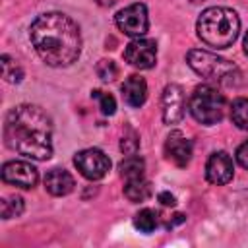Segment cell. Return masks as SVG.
Returning a JSON list of instances; mask_svg holds the SVG:
<instances>
[{"label": "cell", "mask_w": 248, "mask_h": 248, "mask_svg": "<svg viewBox=\"0 0 248 248\" xmlns=\"http://www.w3.org/2000/svg\"><path fill=\"white\" fill-rule=\"evenodd\" d=\"M186 60H188V66L196 74H200L202 78L211 79V81L234 83L236 78L240 76L238 74V68L232 62H229V60H225V58H221V56H217L213 52L202 50V48L188 50Z\"/></svg>", "instance_id": "obj_5"}, {"label": "cell", "mask_w": 248, "mask_h": 248, "mask_svg": "<svg viewBox=\"0 0 248 248\" xmlns=\"http://www.w3.org/2000/svg\"><path fill=\"white\" fill-rule=\"evenodd\" d=\"M198 37L213 48H227L231 46L240 31V19L234 10L225 6H211L205 8L196 23Z\"/></svg>", "instance_id": "obj_3"}, {"label": "cell", "mask_w": 248, "mask_h": 248, "mask_svg": "<svg viewBox=\"0 0 248 248\" xmlns=\"http://www.w3.org/2000/svg\"><path fill=\"white\" fill-rule=\"evenodd\" d=\"M122 97L126 101V105L138 108L145 103L147 99V83L141 76H130L126 78V81L122 83Z\"/></svg>", "instance_id": "obj_14"}, {"label": "cell", "mask_w": 248, "mask_h": 248, "mask_svg": "<svg viewBox=\"0 0 248 248\" xmlns=\"http://www.w3.org/2000/svg\"><path fill=\"white\" fill-rule=\"evenodd\" d=\"M2 68H4V78H6V81H12V83L21 81L23 72H21V68H19L8 54L2 56Z\"/></svg>", "instance_id": "obj_20"}, {"label": "cell", "mask_w": 248, "mask_h": 248, "mask_svg": "<svg viewBox=\"0 0 248 248\" xmlns=\"http://www.w3.org/2000/svg\"><path fill=\"white\" fill-rule=\"evenodd\" d=\"M232 172H234V165L227 151H215L209 155V159L205 163V178L211 184L223 186V184L231 182Z\"/></svg>", "instance_id": "obj_11"}, {"label": "cell", "mask_w": 248, "mask_h": 248, "mask_svg": "<svg viewBox=\"0 0 248 248\" xmlns=\"http://www.w3.org/2000/svg\"><path fill=\"white\" fill-rule=\"evenodd\" d=\"M114 21H116V27L120 31H124L126 35H130V37H141L147 31V27H149L147 8L141 2L130 4V6H126L124 10H120L114 16Z\"/></svg>", "instance_id": "obj_7"}, {"label": "cell", "mask_w": 248, "mask_h": 248, "mask_svg": "<svg viewBox=\"0 0 248 248\" xmlns=\"http://www.w3.org/2000/svg\"><path fill=\"white\" fill-rule=\"evenodd\" d=\"M244 52H246V56H248V33H246V37H244Z\"/></svg>", "instance_id": "obj_26"}, {"label": "cell", "mask_w": 248, "mask_h": 248, "mask_svg": "<svg viewBox=\"0 0 248 248\" xmlns=\"http://www.w3.org/2000/svg\"><path fill=\"white\" fill-rule=\"evenodd\" d=\"M231 120L236 128L240 130H248V99L246 97H238L232 101L231 105Z\"/></svg>", "instance_id": "obj_17"}, {"label": "cell", "mask_w": 248, "mask_h": 248, "mask_svg": "<svg viewBox=\"0 0 248 248\" xmlns=\"http://www.w3.org/2000/svg\"><path fill=\"white\" fill-rule=\"evenodd\" d=\"M4 140L12 151L45 161L52 155V120L37 105H17L6 114Z\"/></svg>", "instance_id": "obj_2"}, {"label": "cell", "mask_w": 248, "mask_h": 248, "mask_svg": "<svg viewBox=\"0 0 248 248\" xmlns=\"http://www.w3.org/2000/svg\"><path fill=\"white\" fill-rule=\"evenodd\" d=\"M149 194H151V186H149V182H147L143 176L126 180L124 196H126L130 202H134V203H136V202H143V200L149 198Z\"/></svg>", "instance_id": "obj_15"}, {"label": "cell", "mask_w": 248, "mask_h": 248, "mask_svg": "<svg viewBox=\"0 0 248 248\" xmlns=\"http://www.w3.org/2000/svg\"><path fill=\"white\" fill-rule=\"evenodd\" d=\"M91 95L99 101V108H101L103 114H114V110H116V101H114V97H112L110 93H105V91H101V89H93Z\"/></svg>", "instance_id": "obj_21"}, {"label": "cell", "mask_w": 248, "mask_h": 248, "mask_svg": "<svg viewBox=\"0 0 248 248\" xmlns=\"http://www.w3.org/2000/svg\"><path fill=\"white\" fill-rule=\"evenodd\" d=\"M29 39L41 60L52 68L72 66L81 52L79 25L62 12L37 16L29 27Z\"/></svg>", "instance_id": "obj_1"}, {"label": "cell", "mask_w": 248, "mask_h": 248, "mask_svg": "<svg viewBox=\"0 0 248 248\" xmlns=\"http://www.w3.org/2000/svg\"><path fill=\"white\" fill-rule=\"evenodd\" d=\"M190 2H202V0H190Z\"/></svg>", "instance_id": "obj_27"}, {"label": "cell", "mask_w": 248, "mask_h": 248, "mask_svg": "<svg viewBox=\"0 0 248 248\" xmlns=\"http://www.w3.org/2000/svg\"><path fill=\"white\" fill-rule=\"evenodd\" d=\"M124 58L130 62L134 68L147 70L153 68L157 62V45L151 39H134L126 45L124 48Z\"/></svg>", "instance_id": "obj_9"}, {"label": "cell", "mask_w": 248, "mask_h": 248, "mask_svg": "<svg viewBox=\"0 0 248 248\" xmlns=\"http://www.w3.org/2000/svg\"><path fill=\"white\" fill-rule=\"evenodd\" d=\"M138 138L132 134L130 138H122V143H120V147H122V151L126 153V155H134L136 151H138Z\"/></svg>", "instance_id": "obj_23"}, {"label": "cell", "mask_w": 248, "mask_h": 248, "mask_svg": "<svg viewBox=\"0 0 248 248\" xmlns=\"http://www.w3.org/2000/svg\"><path fill=\"white\" fill-rule=\"evenodd\" d=\"M165 155L176 167H186L190 163V159H192V141L180 130H174V132H170L167 136Z\"/></svg>", "instance_id": "obj_12"}, {"label": "cell", "mask_w": 248, "mask_h": 248, "mask_svg": "<svg viewBox=\"0 0 248 248\" xmlns=\"http://www.w3.org/2000/svg\"><path fill=\"white\" fill-rule=\"evenodd\" d=\"M236 161L240 167L248 169V141H244L238 149H236Z\"/></svg>", "instance_id": "obj_24"}, {"label": "cell", "mask_w": 248, "mask_h": 248, "mask_svg": "<svg viewBox=\"0 0 248 248\" xmlns=\"http://www.w3.org/2000/svg\"><path fill=\"white\" fill-rule=\"evenodd\" d=\"M95 70H97V76L103 81H112L116 78V74H118V68H116V64L112 60H99Z\"/></svg>", "instance_id": "obj_22"}, {"label": "cell", "mask_w": 248, "mask_h": 248, "mask_svg": "<svg viewBox=\"0 0 248 248\" xmlns=\"http://www.w3.org/2000/svg\"><path fill=\"white\" fill-rule=\"evenodd\" d=\"M157 225H159V219H157V213L153 209L145 207V209L138 211L134 217V227L141 232H153L157 229Z\"/></svg>", "instance_id": "obj_18"}, {"label": "cell", "mask_w": 248, "mask_h": 248, "mask_svg": "<svg viewBox=\"0 0 248 248\" xmlns=\"http://www.w3.org/2000/svg\"><path fill=\"white\" fill-rule=\"evenodd\" d=\"M184 112H186V97H184L182 87L176 83H169L161 95L163 122L165 124H176L184 118Z\"/></svg>", "instance_id": "obj_8"}, {"label": "cell", "mask_w": 248, "mask_h": 248, "mask_svg": "<svg viewBox=\"0 0 248 248\" xmlns=\"http://www.w3.org/2000/svg\"><path fill=\"white\" fill-rule=\"evenodd\" d=\"M118 169H120V174H122L126 180H130V178H140V176H143L145 163H143V159H141L140 155L134 153V155L124 157V159L120 161Z\"/></svg>", "instance_id": "obj_16"}, {"label": "cell", "mask_w": 248, "mask_h": 248, "mask_svg": "<svg viewBox=\"0 0 248 248\" xmlns=\"http://www.w3.org/2000/svg\"><path fill=\"white\" fill-rule=\"evenodd\" d=\"M2 180L12 184V186L29 190V188H33L37 184L39 172L27 161H8L2 167Z\"/></svg>", "instance_id": "obj_10"}, {"label": "cell", "mask_w": 248, "mask_h": 248, "mask_svg": "<svg viewBox=\"0 0 248 248\" xmlns=\"http://www.w3.org/2000/svg\"><path fill=\"white\" fill-rule=\"evenodd\" d=\"M76 182H74V176L66 170V169H50L46 174H45V190L50 194V196H66L74 190Z\"/></svg>", "instance_id": "obj_13"}, {"label": "cell", "mask_w": 248, "mask_h": 248, "mask_svg": "<svg viewBox=\"0 0 248 248\" xmlns=\"http://www.w3.org/2000/svg\"><path fill=\"white\" fill-rule=\"evenodd\" d=\"M225 95L211 83H202L198 85L188 101V108L190 114L203 126H213L217 122H221L223 114H225Z\"/></svg>", "instance_id": "obj_4"}, {"label": "cell", "mask_w": 248, "mask_h": 248, "mask_svg": "<svg viewBox=\"0 0 248 248\" xmlns=\"http://www.w3.org/2000/svg\"><path fill=\"white\" fill-rule=\"evenodd\" d=\"M0 211L2 219H12L23 213V200L19 196H6L0 202Z\"/></svg>", "instance_id": "obj_19"}, {"label": "cell", "mask_w": 248, "mask_h": 248, "mask_svg": "<svg viewBox=\"0 0 248 248\" xmlns=\"http://www.w3.org/2000/svg\"><path fill=\"white\" fill-rule=\"evenodd\" d=\"M74 165L87 180H99L108 172L110 159L108 155H105V151L97 147H89V149H81L76 153Z\"/></svg>", "instance_id": "obj_6"}, {"label": "cell", "mask_w": 248, "mask_h": 248, "mask_svg": "<svg viewBox=\"0 0 248 248\" xmlns=\"http://www.w3.org/2000/svg\"><path fill=\"white\" fill-rule=\"evenodd\" d=\"M159 202H161L163 205H174V203H176L174 196L169 194V192H161V194H159Z\"/></svg>", "instance_id": "obj_25"}]
</instances>
